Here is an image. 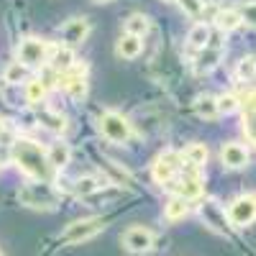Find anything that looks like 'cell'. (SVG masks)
Wrapping results in <instances>:
<instances>
[{"label":"cell","mask_w":256,"mask_h":256,"mask_svg":"<svg viewBox=\"0 0 256 256\" xmlns=\"http://www.w3.org/2000/svg\"><path fill=\"white\" fill-rule=\"evenodd\" d=\"M10 156L26 177H31L36 182H49L52 180L54 169L49 166V154L41 144H36L31 138H16L13 148H10Z\"/></svg>","instance_id":"cell-1"},{"label":"cell","mask_w":256,"mask_h":256,"mask_svg":"<svg viewBox=\"0 0 256 256\" xmlns=\"http://www.w3.org/2000/svg\"><path fill=\"white\" fill-rule=\"evenodd\" d=\"M18 200L26 208H36V210H54L56 208V190L46 182H36V184H26L18 192Z\"/></svg>","instance_id":"cell-2"},{"label":"cell","mask_w":256,"mask_h":256,"mask_svg":"<svg viewBox=\"0 0 256 256\" xmlns=\"http://www.w3.org/2000/svg\"><path fill=\"white\" fill-rule=\"evenodd\" d=\"M49 54H52V44L44 38L28 36L18 44V62L24 67H41L44 62H49Z\"/></svg>","instance_id":"cell-3"},{"label":"cell","mask_w":256,"mask_h":256,"mask_svg":"<svg viewBox=\"0 0 256 256\" xmlns=\"http://www.w3.org/2000/svg\"><path fill=\"white\" fill-rule=\"evenodd\" d=\"M100 128H102V136L113 144H128V138L134 136V128L128 123V118H123L116 110H108L100 116Z\"/></svg>","instance_id":"cell-4"},{"label":"cell","mask_w":256,"mask_h":256,"mask_svg":"<svg viewBox=\"0 0 256 256\" xmlns=\"http://www.w3.org/2000/svg\"><path fill=\"white\" fill-rule=\"evenodd\" d=\"M182 154L180 152H164V154H159L156 156V162H154V180L159 182V184H172L174 182V177L182 172Z\"/></svg>","instance_id":"cell-5"},{"label":"cell","mask_w":256,"mask_h":256,"mask_svg":"<svg viewBox=\"0 0 256 256\" xmlns=\"http://www.w3.org/2000/svg\"><path fill=\"white\" fill-rule=\"evenodd\" d=\"M105 228L102 218H84V220H74L72 226H67V230L62 233V244H82Z\"/></svg>","instance_id":"cell-6"},{"label":"cell","mask_w":256,"mask_h":256,"mask_svg":"<svg viewBox=\"0 0 256 256\" xmlns=\"http://www.w3.org/2000/svg\"><path fill=\"white\" fill-rule=\"evenodd\" d=\"M169 190L174 192V198H182V200H198L202 195V177H200V166H192L184 172V177L180 182H172Z\"/></svg>","instance_id":"cell-7"},{"label":"cell","mask_w":256,"mask_h":256,"mask_svg":"<svg viewBox=\"0 0 256 256\" xmlns=\"http://www.w3.org/2000/svg\"><path fill=\"white\" fill-rule=\"evenodd\" d=\"M228 220L236 228L251 226L256 220V195H241L233 200L228 208Z\"/></svg>","instance_id":"cell-8"},{"label":"cell","mask_w":256,"mask_h":256,"mask_svg":"<svg viewBox=\"0 0 256 256\" xmlns=\"http://www.w3.org/2000/svg\"><path fill=\"white\" fill-rule=\"evenodd\" d=\"M200 218L202 223L210 228V230H216L220 233V236H226V233L230 230V220H228V212L216 202V200H205L200 205Z\"/></svg>","instance_id":"cell-9"},{"label":"cell","mask_w":256,"mask_h":256,"mask_svg":"<svg viewBox=\"0 0 256 256\" xmlns=\"http://www.w3.org/2000/svg\"><path fill=\"white\" fill-rule=\"evenodd\" d=\"M154 230H148L144 226H134L123 233V248L131 254H148L154 248Z\"/></svg>","instance_id":"cell-10"},{"label":"cell","mask_w":256,"mask_h":256,"mask_svg":"<svg viewBox=\"0 0 256 256\" xmlns=\"http://www.w3.org/2000/svg\"><path fill=\"white\" fill-rule=\"evenodd\" d=\"M62 36L72 46L82 44V41L90 36V20L88 18H72V20H67V24L62 26Z\"/></svg>","instance_id":"cell-11"},{"label":"cell","mask_w":256,"mask_h":256,"mask_svg":"<svg viewBox=\"0 0 256 256\" xmlns=\"http://www.w3.org/2000/svg\"><path fill=\"white\" fill-rule=\"evenodd\" d=\"M220 159H223V166H228V169H244L248 164V148L230 141V144L223 146Z\"/></svg>","instance_id":"cell-12"},{"label":"cell","mask_w":256,"mask_h":256,"mask_svg":"<svg viewBox=\"0 0 256 256\" xmlns=\"http://www.w3.org/2000/svg\"><path fill=\"white\" fill-rule=\"evenodd\" d=\"M49 64H52V70L54 72H67V70H72L74 64H77V59H74V52L70 49V46H54L52 44V54H49Z\"/></svg>","instance_id":"cell-13"},{"label":"cell","mask_w":256,"mask_h":256,"mask_svg":"<svg viewBox=\"0 0 256 256\" xmlns=\"http://www.w3.org/2000/svg\"><path fill=\"white\" fill-rule=\"evenodd\" d=\"M46 154H49V166L54 169V172H62V169H67L70 162H72V148L70 144H64V141H56L46 148Z\"/></svg>","instance_id":"cell-14"},{"label":"cell","mask_w":256,"mask_h":256,"mask_svg":"<svg viewBox=\"0 0 256 256\" xmlns=\"http://www.w3.org/2000/svg\"><path fill=\"white\" fill-rule=\"evenodd\" d=\"M141 52H144V41H141L138 36L123 34V36L118 38V44H116V54H118L120 59H136Z\"/></svg>","instance_id":"cell-15"},{"label":"cell","mask_w":256,"mask_h":256,"mask_svg":"<svg viewBox=\"0 0 256 256\" xmlns=\"http://www.w3.org/2000/svg\"><path fill=\"white\" fill-rule=\"evenodd\" d=\"M148 28H152V20H148L144 13L128 16L126 24H123V31H126L128 36H138V38H144V36L148 34Z\"/></svg>","instance_id":"cell-16"},{"label":"cell","mask_w":256,"mask_h":256,"mask_svg":"<svg viewBox=\"0 0 256 256\" xmlns=\"http://www.w3.org/2000/svg\"><path fill=\"white\" fill-rule=\"evenodd\" d=\"M241 24H244V16H241V10H236V8H226V10H220V13L216 16V26H218L223 34L236 31Z\"/></svg>","instance_id":"cell-17"},{"label":"cell","mask_w":256,"mask_h":256,"mask_svg":"<svg viewBox=\"0 0 256 256\" xmlns=\"http://www.w3.org/2000/svg\"><path fill=\"white\" fill-rule=\"evenodd\" d=\"M220 59H223V49H220V46H205L202 54L198 56V70H200V72L216 70Z\"/></svg>","instance_id":"cell-18"},{"label":"cell","mask_w":256,"mask_h":256,"mask_svg":"<svg viewBox=\"0 0 256 256\" xmlns=\"http://www.w3.org/2000/svg\"><path fill=\"white\" fill-rule=\"evenodd\" d=\"M244 108H246V118H244V131L246 136L256 144V92H251L244 102Z\"/></svg>","instance_id":"cell-19"},{"label":"cell","mask_w":256,"mask_h":256,"mask_svg":"<svg viewBox=\"0 0 256 256\" xmlns=\"http://www.w3.org/2000/svg\"><path fill=\"white\" fill-rule=\"evenodd\" d=\"M182 159L187 164H192V166H205V162H208V146L200 144V141L190 144L184 152H182Z\"/></svg>","instance_id":"cell-20"},{"label":"cell","mask_w":256,"mask_h":256,"mask_svg":"<svg viewBox=\"0 0 256 256\" xmlns=\"http://www.w3.org/2000/svg\"><path fill=\"white\" fill-rule=\"evenodd\" d=\"M24 95H26V102H31V105H38L41 100L46 98V82L44 80H28L26 84H24Z\"/></svg>","instance_id":"cell-21"},{"label":"cell","mask_w":256,"mask_h":256,"mask_svg":"<svg viewBox=\"0 0 256 256\" xmlns=\"http://www.w3.org/2000/svg\"><path fill=\"white\" fill-rule=\"evenodd\" d=\"M38 120H41L44 128H49L52 134H64V128H67V118H64L62 113H54V110H41Z\"/></svg>","instance_id":"cell-22"},{"label":"cell","mask_w":256,"mask_h":256,"mask_svg":"<svg viewBox=\"0 0 256 256\" xmlns=\"http://www.w3.org/2000/svg\"><path fill=\"white\" fill-rule=\"evenodd\" d=\"M187 41H190V46H195V49H205L210 44V26L208 24H195L187 34Z\"/></svg>","instance_id":"cell-23"},{"label":"cell","mask_w":256,"mask_h":256,"mask_svg":"<svg viewBox=\"0 0 256 256\" xmlns=\"http://www.w3.org/2000/svg\"><path fill=\"white\" fill-rule=\"evenodd\" d=\"M187 200H182V198H172L166 205H164V218L169 220V223H177V220H182L184 216H187Z\"/></svg>","instance_id":"cell-24"},{"label":"cell","mask_w":256,"mask_h":256,"mask_svg":"<svg viewBox=\"0 0 256 256\" xmlns=\"http://www.w3.org/2000/svg\"><path fill=\"white\" fill-rule=\"evenodd\" d=\"M3 82H8V84H20V82H28V67H24L20 62H13V64H8L6 67V72H3Z\"/></svg>","instance_id":"cell-25"},{"label":"cell","mask_w":256,"mask_h":256,"mask_svg":"<svg viewBox=\"0 0 256 256\" xmlns=\"http://www.w3.org/2000/svg\"><path fill=\"white\" fill-rule=\"evenodd\" d=\"M195 110H198V116H200V118L212 120V118L218 116V98H212V95H202V98H198Z\"/></svg>","instance_id":"cell-26"},{"label":"cell","mask_w":256,"mask_h":256,"mask_svg":"<svg viewBox=\"0 0 256 256\" xmlns=\"http://www.w3.org/2000/svg\"><path fill=\"white\" fill-rule=\"evenodd\" d=\"M98 190H100V180L98 177H80L74 182V192L80 198H88V195H92V192H98Z\"/></svg>","instance_id":"cell-27"},{"label":"cell","mask_w":256,"mask_h":256,"mask_svg":"<svg viewBox=\"0 0 256 256\" xmlns=\"http://www.w3.org/2000/svg\"><path fill=\"white\" fill-rule=\"evenodd\" d=\"M236 110H241V102L236 95H220L218 98V116H233Z\"/></svg>","instance_id":"cell-28"},{"label":"cell","mask_w":256,"mask_h":256,"mask_svg":"<svg viewBox=\"0 0 256 256\" xmlns=\"http://www.w3.org/2000/svg\"><path fill=\"white\" fill-rule=\"evenodd\" d=\"M238 80H251L256 74V56H244L238 62V70H236Z\"/></svg>","instance_id":"cell-29"},{"label":"cell","mask_w":256,"mask_h":256,"mask_svg":"<svg viewBox=\"0 0 256 256\" xmlns=\"http://www.w3.org/2000/svg\"><path fill=\"white\" fill-rule=\"evenodd\" d=\"M177 3L182 6V10L192 18H200L202 10H205V0H177Z\"/></svg>","instance_id":"cell-30"},{"label":"cell","mask_w":256,"mask_h":256,"mask_svg":"<svg viewBox=\"0 0 256 256\" xmlns=\"http://www.w3.org/2000/svg\"><path fill=\"white\" fill-rule=\"evenodd\" d=\"M241 16H244L246 24H254V26H256V3H248V6L241 10Z\"/></svg>","instance_id":"cell-31"},{"label":"cell","mask_w":256,"mask_h":256,"mask_svg":"<svg viewBox=\"0 0 256 256\" xmlns=\"http://www.w3.org/2000/svg\"><path fill=\"white\" fill-rule=\"evenodd\" d=\"M0 136H6V123L0 120Z\"/></svg>","instance_id":"cell-32"},{"label":"cell","mask_w":256,"mask_h":256,"mask_svg":"<svg viewBox=\"0 0 256 256\" xmlns=\"http://www.w3.org/2000/svg\"><path fill=\"white\" fill-rule=\"evenodd\" d=\"M95 3H110V0H95Z\"/></svg>","instance_id":"cell-33"},{"label":"cell","mask_w":256,"mask_h":256,"mask_svg":"<svg viewBox=\"0 0 256 256\" xmlns=\"http://www.w3.org/2000/svg\"><path fill=\"white\" fill-rule=\"evenodd\" d=\"M164 3H177V0H164Z\"/></svg>","instance_id":"cell-34"},{"label":"cell","mask_w":256,"mask_h":256,"mask_svg":"<svg viewBox=\"0 0 256 256\" xmlns=\"http://www.w3.org/2000/svg\"><path fill=\"white\" fill-rule=\"evenodd\" d=\"M0 256H3V254H0Z\"/></svg>","instance_id":"cell-35"}]
</instances>
